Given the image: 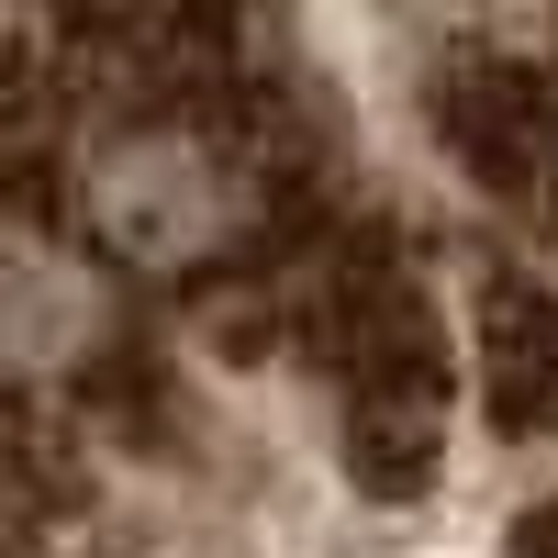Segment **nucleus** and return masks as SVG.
<instances>
[{
  "label": "nucleus",
  "mask_w": 558,
  "mask_h": 558,
  "mask_svg": "<svg viewBox=\"0 0 558 558\" xmlns=\"http://www.w3.org/2000/svg\"><path fill=\"white\" fill-rule=\"evenodd\" d=\"M302 336L336 380V458L368 502H413L436 481L447 413H458V357L436 336V302L413 279V246L380 213L324 223L313 246V291H302Z\"/></svg>",
  "instance_id": "f257e3e1"
},
{
  "label": "nucleus",
  "mask_w": 558,
  "mask_h": 558,
  "mask_svg": "<svg viewBox=\"0 0 558 558\" xmlns=\"http://www.w3.org/2000/svg\"><path fill=\"white\" fill-rule=\"evenodd\" d=\"M436 146L481 202H514L558 246V78L525 57H470L436 89Z\"/></svg>",
  "instance_id": "f03ea898"
},
{
  "label": "nucleus",
  "mask_w": 558,
  "mask_h": 558,
  "mask_svg": "<svg viewBox=\"0 0 558 558\" xmlns=\"http://www.w3.org/2000/svg\"><path fill=\"white\" fill-rule=\"evenodd\" d=\"M514 558H558V492H547V502H536V514L514 525Z\"/></svg>",
  "instance_id": "20e7f679"
},
{
  "label": "nucleus",
  "mask_w": 558,
  "mask_h": 558,
  "mask_svg": "<svg viewBox=\"0 0 558 558\" xmlns=\"http://www.w3.org/2000/svg\"><path fill=\"white\" fill-rule=\"evenodd\" d=\"M470 368H481V413L502 447L558 436V279L547 268H481Z\"/></svg>",
  "instance_id": "7ed1b4c3"
}]
</instances>
